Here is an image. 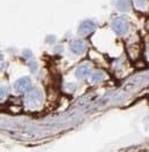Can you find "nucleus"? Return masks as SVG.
<instances>
[{"label":"nucleus","instance_id":"nucleus-1","mask_svg":"<svg viewBox=\"0 0 149 152\" xmlns=\"http://www.w3.org/2000/svg\"><path fill=\"white\" fill-rule=\"evenodd\" d=\"M41 100H42V92L37 88L30 89V91H28V94L26 95V103L28 105L36 106L41 103Z\"/></svg>","mask_w":149,"mask_h":152},{"label":"nucleus","instance_id":"nucleus-2","mask_svg":"<svg viewBox=\"0 0 149 152\" xmlns=\"http://www.w3.org/2000/svg\"><path fill=\"white\" fill-rule=\"evenodd\" d=\"M112 28L113 30L119 34V35H124L128 31V23L127 21L122 18H117L112 21Z\"/></svg>","mask_w":149,"mask_h":152},{"label":"nucleus","instance_id":"nucleus-3","mask_svg":"<svg viewBox=\"0 0 149 152\" xmlns=\"http://www.w3.org/2000/svg\"><path fill=\"white\" fill-rule=\"evenodd\" d=\"M30 86H31V81H30V78H29V77H21V78H19V80L15 82L14 89H15L18 92L22 94V92L29 90Z\"/></svg>","mask_w":149,"mask_h":152},{"label":"nucleus","instance_id":"nucleus-4","mask_svg":"<svg viewBox=\"0 0 149 152\" xmlns=\"http://www.w3.org/2000/svg\"><path fill=\"white\" fill-rule=\"evenodd\" d=\"M94 29H95V23H94L93 21L87 20V21H83L80 24V27H79V34H81V35H89L90 32H93Z\"/></svg>","mask_w":149,"mask_h":152},{"label":"nucleus","instance_id":"nucleus-5","mask_svg":"<svg viewBox=\"0 0 149 152\" xmlns=\"http://www.w3.org/2000/svg\"><path fill=\"white\" fill-rule=\"evenodd\" d=\"M90 74V69L87 65H82V66L77 67L76 70H75V76L77 78H84L87 76H89Z\"/></svg>","mask_w":149,"mask_h":152},{"label":"nucleus","instance_id":"nucleus-6","mask_svg":"<svg viewBox=\"0 0 149 152\" xmlns=\"http://www.w3.org/2000/svg\"><path fill=\"white\" fill-rule=\"evenodd\" d=\"M71 50L75 54H81L84 51V43L82 40H74L71 44Z\"/></svg>","mask_w":149,"mask_h":152},{"label":"nucleus","instance_id":"nucleus-7","mask_svg":"<svg viewBox=\"0 0 149 152\" xmlns=\"http://www.w3.org/2000/svg\"><path fill=\"white\" fill-rule=\"evenodd\" d=\"M130 5H131L130 0H118L117 1V7L120 10H122V12L130 10Z\"/></svg>","mask_w":149,"mask_h":152},{"label":"nucleus","instance_id":"nucleus-8","mask_svg":"<svg viewBox=\"0 0 149 152\" xmlns=\"http://www.w3.org/2000/svg\"><path fill=\"white\" fill-rule=\"evenodd\" d=\"M91 80H93V82H98V81H102L103 78H104V73L101 72V70H95L93 73V75H91Z\"/></svg>","mask_w":149,"mask_h":152},{"label":"nucleus","instance_id":"nucleus-9","mask_svg":"<svg viewBox=\"0 0 149 152\" xmlns=\"http://www.w3.org/2000/svg\"><path fill=\"white\" fill-rule=\"evenodd\" d=\"M134 4L138 8H145L147 5V0H134Z\"/></svg>","mask_w":149,"mask_h":152},{"label":"nucleus","instance_id":"nucleus-10","mask_svg":"<svg viewBox=\"0 0 149 152\" xmlns=\"http://www.w3.org/2000/svg\"><path fill=\"white\" fill-rule=\"evenodd\" d=\"M29 67H30V69H31L32 72H35V70L37 69V62H36V61H30V62H29Z\"/></svg>","mask_w":149,"mask_h":152},{"label":"nucleus","instance_id":"nucleus-11","mask_svg":"<svg viewBox=\"0 0 149 152\" xmlns=\"http://www.w3.org/2000/svg\"><path fill=\"white\" fill-rule=\"evenodd\" d=\"M5 96H6V89L1 88V97H5Z\"/></svg>","mask_w":149,"mask_h":152},{"label":"nucleus","instance_id":"nucleus-12","mask_svg":"<svg viewBox=\"0 0 149 152\" xmlns=\"http://www.w3.org/2000/svg\"><path fill=\"white\" fill-rule=\"evenodd\" d=\"M24 56H27V57H31V52H30L29 50H26V51H24Z\"/></svg>","mask_w":149,"mask_h":152},{"label":"nucleus","instance_id":"nucleus-13","mask_svg":"<svg viewBox=\"0 0 149 152\" xmlns=\"http://www.w3.org/2000/svg\"><path fill=\"white\" fill-rule=\"evenodd\" d=\"M148 54H149V51H148Z\"/></svg>","mask_w":149,"mask_h":152}]
</instances>
